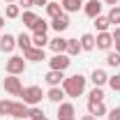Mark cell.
Returning a JSON list of instances; mask_svg holds the SVG:
<instances>
[{"label": "cell", "mask_w": 120, "mask_h": 120, "mask_svg": "<svg viewBox=\"0 0 120 120\" xmlns=\"http://www.w3.org/2000/svg\"><path fill=\"white\" fill-rule=\"evenodd\" d=\"M65 97H67V95H65V90L60 88V86H58V88H51L49 92H46V99H51L53 104H60Z\"/></svg>", "instance_id": "obj_17"}, {"label": "cell", "mask_w": 120, "mask_h": 120, "mask_svg": "<svg viewBox=\"0 0 120 120\" xmlns=\"http://www.w3.org/2000/svg\"><path fill=\"white\" fill-rule=\"evenodd\" d=\"M5 2H14V0H5Z\"/></svg>", "instance_id": "obj_43"}, {"label": "cell", "mask_w": 120, "mask_h": 120, "mask_svg": "<svg viewBox=\"0 0 120 120\" xmlns=\"http://www.w3.org/2000/svg\"><path fill=\"white\" fill-rule=\"evenodd\" d=\"M32 120H49V118H46L44 113H42V116H37V118H32Z\"/></svg>", "instance_id": "obj_40"}, {"label": "cell", "mask_w": 120, "mask_h": 120, "mask_svg": "<svg viewBox=\"0 0 120 120\" xmlns=\"http://www.w3.org/2000/svg\"><path fill=\"white\" fill-rule=\"evenodd\" d=\"M44 79H46V83H49L51 88H58V86H62V81H65V74L58 72V69H51Z\"/></svg>", "instance_id": "obj_12"}, {"label": "cell", "mask_w": 120, "mask_h": 120, "mask_svg": "<svg viewBox=\"0 0 120 120\" xmlns=\"http://www.w3.org/2000/svg\"><path fill=\"white\" fill-rule=\"evenodd\" d=\"M37 19H39V16L32 14V12H23V26L32 30V26H35V21H37Z\"/></svg>", "instance_id": "obj_28"}, {"label": "cell", "mask_w": 120, "mask_h": 120, "mask_svg": "<svg viewBox=\"0 0 120 120\" xmlns=\"http://www.w3.org/2000/svg\"><path fill=\"white\" fill-rule=\"evenodd\" d=\"M23 58H26V60H32V62H42V60H46V56H44V49L30 46L28 51L23 53Z\"/></svg>", "instance_id": "obj_13"}, {"label": "cell", "mask_w": 120, "mask_h": 120, "mask_svg": "<svg viewBox=\"0 0 120 120\" xmlns=\"http://www.w3.org/2000/svg\"><path fill=\"white\" fill-rule=\"evenodd\" d=\"M46 14L51 19H56L58 14H62V5L60 2H46Z\"/></svg>", "instance_id": "obj_21"}, {"label": "cell", "mask_w": 120, "mask_h": 120, "mask_svg": "<svg viewBox=\"0 0 120 120\" xmlns=\"http://www.w3.org/2000/svg\"><path fill=\"white\" fill-rule=\"evenodd\" d=\"M83 14L88 16V19H97V16L102 14V2L99 0H88L83 5Z\"/></svg>", "instance_id": "obj_7"}, {"label": "cell", "mask_w": 120, "mask_h": 120, "mask_svg": "<svg viewBox=\"0 0 120 120\" xmlns=\"http://www.w3.org/2000/svg\"><path fill=\"white\" fill-rule=\"evenodd\" d=\"M111 37H113V42H120V26H116V30L111 32Z\"/></svg>", "instance_id": "obj_36"}, {"label": "cell", "mask_w": 120, "mask_h": 120, "mask_svg": "<svg viewBox=\"0 0 120 120\" xmlns=\"http://www.w3.org/2000/svg\"><path fill=\"white\" fill-rule=\"evenodd\" d=\"M116 51H118V53H120V42H116Z\"/></svg>", "instance_id": "obj_42"}, {"label": "cell", "mask_w": 120, "mask_h": 120, "mask_svg": "<svg viewBox=\"0 0 120 120\" xmlns=\"http://www.w3.org/2000/svg\"><path fill=\"white\" fill-rule=\"evenodd\" d=\"M109 86L116 90V92H120V74H116V76H109Z\"/></svg>", "instance_id": "obj_32"}, {"label": "cell", "mask_w": 120, "mask_h": 120, "mask_svg": "<svg viewBox=\"0 0 120 120\" xmlns=\"http://www.w3.org/2000/svg\"><path fill=\"white\" fill-rule=\"evenodd\" d=\"M12 99H2L0 102V116H12Z\"/></svg>", "instance_id": "obj_29"}, {"label": "cell", "mask_w": 120, "mask_h": 120, "mask_svg": "<svg viewBox=\"0 0 120 120\" xmlns=\"http://www.w3.org/2000/svg\"><path fill=\"white\" fill-rule=\"evenodd\" d=\"M49 44V39H46V32H35V37H32V46H37V49H44Z\"/></svg>", "instance_id": "obj_24"}, {"label": "cell", "mask_w": 120, "mask_h": 120, "mask_svg": "<svg viewBox=\"0 0 120 120\" xmlns=\"http://www.w3.org/2000/svg\"><path fill=\"white\" fill-rule=\"evenodd\" d=\"M90 81H92L97 88H102L104 83H109V74H106L104 69H95V72H92V76H90Z\"/></svg>", "instance_id": "obj_16"}, {"label": "cell", "mask_w": 120, "mask_h": 120, "mask_svg": "<svg viewBox=\"0 0 120 120\" xmlns=\"http://www.w3.org/2000/svg\"><path fill=\"white\" fill-rule=\"evenodd\" d=\"M46 2L49 0H35V5H44V7H46Z\"/></svg>", "instance_id": "obj_39"}, {"label": "cell", "mask_w": 120, "mask_h": 120, "mask_svg": "<svg viewBox=\"0 0 120 120\" xmlns=\"http://www.w3.org/2000/svg\"><path fill=\"white\" fill-rule=\"evenodd\" d=\"M88 102H104V90L95 86V88L90 90V95H88Z\"/></svg>", "instance_id": "obj_25"}, {"label": "cell", "mask_w": 120, "mask_h": 120, "mask_svg": "<svg viewBox=\"0 0 120 120\" xmlns=\"http://www.w3.org/2000/svg\"><path fill=\"white\" fill-rule=\"evenodd\" d=\"M81 120H97V118H95V116H90V113H88V116H83Z\"/></svg>", "instance_id": "obj_38"}, {"label": "cell", "mask_w": 120, "mask_h": 120, "mask_svg": "<svg viewBox=\"0 0 120 120\" xmlns=\"http://www.w3.org/2000/svg\"><path fill=\"white\" fill-rule=\"evenodd\" d=\"M79 51H81V42L79 39H67V56H79Z\"/></svg>", "instance_id": "obj_23"}, {"label": "cell", "mask_w": 120, "mask_h": 120, "mask_svg": "<svg viewBox=\"0 0 120 120\" xmlns=\"http://www.w3.org/2000/svg\"><path fill=\"white\" fill-rule=\"evenodd\" d=\"M62 90L67 97H81L83 90H86V76L83 74H74V76H67L62 81Z\"/></svg>", "instance_id": "obj_1"}, {"label": "cell", "mask_w": 120, "mask_h": 120, "mask_svg": "<svg viewBox=\"0 0 120 120\" xmlns=\"http://www.w3.org/2000/svg\"><path fill=\"white\" fill-rule=\"evenodd\" d=\"M92 49H95V35L86 32L81 37V51H92Z\"/></svg>", "instance_id": "obj_20"}, {"label": "cell", "mask_w": 120, "mask_h": 120, "mask_svg": "<svg viewBox=\"0 0 120 120\" xmlns=\"http://www.w3.org/2000/svg\"><path fill=\"white\" fill-rule=\"evenodd\" d=\"M109 26H111V21H109V16H97V19H95V28L99 30V32H106V30H109Z\"/></svg>", "instance_id": "obj_22"}, {"label": "cell", "mask_w": 120, "mask_h": 120, "mask_svg": "<svg viewBox=\"0 0 120 120\" xmlns=\"http://www.w3.org/2000/svg\"><path fill=\"white\" fill-rule=\"evenodd\" d=\"M88 113H90V116H95V118L106 116V106H104V102H88Z\"/></svg>", "instance_id": "obj_15"}, {"label": "cell", "mask_w": 120, "mask_h": 120, "mask_svg": "<svg viewBox=\"0 0 120 120\" xmlns=\"http://www.w3.org/2000/svg\"><path fill=\"white\" fill-rule=\"evenodd\" d=\"M16 46H19V49L26 53L30 46H32V37H30V35H26V32H21V35L16 37Z\"/></svg>", "instance_id": "obj_19"}, {"label": "cell", "mask_w": 120, "mask_h": 120, "mask_svg": "<svg viewBox=\"0 0 120 120\" xmlns=\"http://www.w3.org/2000/svg\"><path fill=\"white\" fill-rule=\"evenodd\" d=\"M95 46H97L99 51H109V49L113 46V37H111V32H99V35L95 37Z\"/></svg>", "instance_id": "obj_8"}, {"label": "cell", "mask_w": 120, "mask_h": 120, "mask_svg": "<svg viewBox=\"0 0 120 120\" xmlns=\"http://www.w3.org/2000/svg\"><path fill=\"white\" fill-rule=\"evenodd\" d=\"M51 28L56 30V32H65V30L69 28V16H67V12H62V14H58L56 19H51Z\"/></svg>", "instance_id": "obj_6"}, {"label": "cell", "mask_w": 120, "mask_h": 120, "mask_svg": "<svg viewBox=\"0 0 120 120\" xmlns=\"http://www.w3.org/2000/svg\"><path fill=\"white\" fill-rule=\"evenodd\" d=\"M60 5H62V12L69 14V12H79L83 7V0H62Z\"/></svg>", "instance_id": "obj_18"}, {"label": "cell", "mask_w": 120, "mask_h": 120, "mask_svg": "<svg viewBox=\"0 0 120 120\" xmlns=\"http://www.w3.org/2000/svg\"><path fill=\"white\" fill-rule=\"evenodd\" d=\"M104 2H106V5H111V7H113V5H118L120 0H104Z\"/></svg>", "instance_id": "obj_37"}, {"label": "cell", "mask_w": 120, "mask_h": 120, "mask_svg": "<svg viewBox=\"0 0 120 120\" xmlns=\"http://www.w3.org/2000/svg\"><path fill=\"white\" fill-rule=\"evenodd\" d=\"M2 26H5V19H2V16H0V30H2Z\"/></svg>", "instance_id": "obj_41"}, {"label": "cell", "mask_w": 120, "mask_h": 120, "mask_svg": "<svg viewBox=\"0 0 120 120\" xmlns=\"http://www.w3.org/2000/svg\"><path fill=\"white\" fill-rule=\"evenodd\" d=\"M30 116V106L28 104H23V102H14L12 104V118H28Z\"/></svg>", "instance_id": "obj_10"}, {"label": "cell", "mask_w": 120, "mask_h": 120, "mask_svg": "<svg viewBox=\"0 0 120 120\" xmlns=\"http://www.w3.org/2000/svg\"><path fill=\"white\" fill-rule=\"evenodd\" d=\"M76 111H74V104H69V102H60L58 106V120H69L74 118Z\"/></svg>", "instance_id": "obj_9"}, {"label": "cell", "mask_w": 120, "mask_h": 120, "mask_svg": "<svg viewBox=\"0 0 120 120\" xmlns=\"http://www.w3.org/2000/svg\"><path fill=\"white\" fill-rule=\"evenodd\" d=\"M2 88L7 90L9 95H14V97H21V92H23V86H21V79L14 74H9L5 81H2Z\"/></svg>", "instance_id": "obj_4"}, {"label": "cell", "mask_w": 120, "mask_h": 120, "mask_svg": "<svg viewBox=\"0 0 120 120\" xmlns=\"http://www.w3.org/2000/svg\"><path fill=\"white\" fill-rule=\"evenodd\" d=\"M19 14H21V7L9 2V5H7V9H5V16H7V19H19Z\"/></svg>", "instance_id": "obj_27"}, {"label": "cell", "mask_w": 120, "mask_h": 120, "mask_svg": "<svg viewBox=\"0 0 120 120\" xmlns=\"http://www.w3.org/2000/svg\"><path fill=\"white\" fill-rule=\"evenodd\" d=\"M5 69H7V74H23L26 72V58L23 56H12V58L7 60V65H5Z\"/></svg>", "instance_id": "obj_3"}, {"label": "cell", "mask_w": 120, "mask_h": 120, "mask_svg": "<svg viewBox=\"0 0 120 120\" xmlns=\"http://www.w3.org/2000/svg\"><path fill=\"white\" fill-rule=\"evenodd\" d=\"M49 46H51V51H53V53H65V51H67V39L58 35V37L49 39Z\"/></svg>", "instance_id": "obj_14"}, {"label": "cell", "mask_w": 120, "mask_h": 120, "mask_svg": "<svg viewBox=\"0 0 120 120\" xmlns=\"http://www.w3.org/2000/svg\"><path fill=\"white\" fill-rule=\"evenodd\" d=\"M109 120H120V106L111 109V113H109Z\"/></svg>", "instance_id": "obj_33"}, {"label": "cell", "mask_w": 120, "mask_h": 120, "mask_svg": "<svg viewBox=\"0 0 120 120\" xmlns=\"http://www.w3.org/2000/svg\"><path fill=\"white\" fill-rule=\"evenodd\" d=\"M42 113H44L42 109H37V106H30V116H28V118L32 120V118H37V116H42Z\"/></svg>", "instance_id": "obj_34"}, {"label": "cell", "mask_w": 120, "mask_h": 120, "mask_svg": "<svg viewBox=\"0 0 120 120\" xmlns=\"http://www.w3.org/2000/svg\"><path fill=\"white\" fill-rule=\"evenodd\" d=\"M14 46H16V37L14 35H7V32H5V35L0 37V51H2V53H12Z\"/></svg>", "instance_id": "obj_11"}, {"label": "cell", "mask_w": 120, "mask_h": 120, "mask_svg": "<svg viewBox=\"0 0 120 120\" xmlns=\"http://www.w3.org/2000/svg\"><path fill=\"white\" fill-rule=\"evenodd\" d=\"M19 5L26 7V9H30V7H35V0H19Z\"/></svg>", "instance_id": "obj_35"}, {"label": "cell", "mask_w": 120, "mask_h": 120, "mask_svg": "<svg viewBox=\"0 0 120 120\" xmlns=\"http://www.w3.org/2000/svg\"><path fill=\"white\" fill-rule=\"evenodd\" d=\"M49 65H51V69H58V72H65L69 65H72V60L67 53H56L53 58L49 60Z\"/></svg>", "instance_id": "obj_5"}, {"label": "cell", "mask_w": 120, "mask_h": 120, "mask_svg": "<svg viewBox=\"0 0 120 120\" xmlns=\"http://www.w3.org/2000/svg\"><path fill=\"white\" fill-rule=\"evenodd\" d=\"M106 65H109V67H120V53H118V51L106 56Z\"/></svg>", "instance_id": "obj_31"}, {"label": "cell", "mask_w": 120, "mask_h": 120, "mask_svg": "<svg viewBox=\"0 0 120 120\" xmlns=\"http://www.w3.org/2000/svg\"><path fill=\"white\" fill-rule=\"evenodd\" d=\"M69 120H76V118H69Z\"/></svg>", "instance_id": "obj_45"}, {"label": "cell", "mask_w": 120, "mask_h": 120, "mask_svg": "<svg viewBox=\"0 0 120 120\" xmlns=\"http://www.w3.org/2000/svg\"><path fill=\"white\" fill-rule=\"evenodd\" d=\"M109 21H111V26H118V23H120V5H113V7H111Z\"/></svg>", "instance_id": "obj_26"}, {"label": "cell", "mask_w": 120, "mask_h": 120, "mask_svg": "<svg viewBox=\"0 0 120 120\" xmlns=\"http://www.w3.org/2000/svg\"><path fill=\"white\" fill-rule=\"evenodd\" d=\"M42 97H44V92H42L39 86H28V88H23V92H21L23 104H28V106H37L42 102Z\"/></svg>", "instance_id": "obj_2"}, {"label": "cell", "mask_w": 120, "mask_h": 120, "mask_svg": "<svg viewBox=\"0 0 120 120\" xmlns=\"http://www.w3.org/2000/svg\"><path fill=\"white\" fill-rule=\"evenodd\" d=\"M49 26H51V23H46L44 19H37V21H35V26H32V32H46Z\"/></svg>", "instance_id": "obj_30"}, {"label": "cell", "mask_w": 120, "mask_h": 120, "mask_svg": "<svg viewBox=\"0 0 120 120\" xmlns=\"http://www.w3.org/2000/svg\"><path fill=\"white\" fill-rule=\"evenodd\" d=\"M14 120H21V118H14Z\"/></svg>", "instance_id": "obj_44"}]
</instances>
